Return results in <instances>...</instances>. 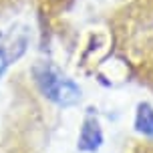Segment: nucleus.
I'll return each mask as SVG.
<instances>
[{
  "instance_id": "1",
  "label": "nucleus",
  "mask_w": 153,
  "mask_h": 153,
  "mask_svg": "<svg viewBox=\"0 0 153 153\" xmlns=\"http://www.w3.org/2000/svg\"><path fill=\"white\" fill-rule=\"evenodd\" d=\"M32 76H34L38 91L48 101H53L61 107H71V105L79 103V99H81V87L75 85L71 79H65L48 62L36 65L32 69Z\"/></svg>"
},
{
  "instance_id": "3",
  "label": "nucleus",
  "mask_w": 153,
  "mask_h": 153,
  "mask_svg": "<svg viewBox=\"0 0 153 153\" xmlns=\"http://www.w3.org/2000/svg\"><path fill=\"white\" fill-rule=\"evenodd\" d=\"M133 127L139 135L147 139H153V105L151 103H139L135 109V119H133Z\"/></svg>"
},
{
  "instance_id": "2",
  "label": "nucleus",
  "mask_w": 153,
  "mask_h": 153,
  "mask_svg": "<svg viewBox=\"0 0 153 153\" xmlns=\"http://www.w3.org/2000/svg\"><path fill=\"white\" fill-rule=\"evenodd\" d=\"M101 145H103V129H101L97 117L89 115V117L83 121V127H81V133H79L76 147H79V151L95 153Z\"/></svg>"
}]
</instances>
